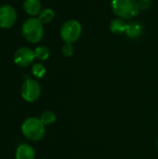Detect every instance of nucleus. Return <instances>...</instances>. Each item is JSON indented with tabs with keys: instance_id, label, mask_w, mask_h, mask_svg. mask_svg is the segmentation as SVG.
<instances>
[{
	"instance_id": "obj_8",
	"label": "nucleus",
	"mask_w": 158,
	"mask_h": 159,
	"mask_svg": "<svg viewBox=\"0 0 158 159\" xmlns=\"http://www.w3.org/2000/svg\"><path fill=\"white\" fill-rule=\"evenodd\" d=\"M15 159H35V150L30 144L21 143L16 149Z\"/></svg>"
},
{
	"instance_id": "obj_11",
	"label": "nucleus",
	"mask_w": 158,
	"mask_h": 159,
	"mask_svg": "<svg viewBox=\"0 0 158 159\" xmlns=\"http://www.w3.org/2000/svg\"><path fill=\"white\" fill-rule=\"evenodd\" d=\"M128 22L120 18H116L111 20L110 22V31L115 34H121L126 33Z\"/></svg>"
},
{
	"instance_id": "obj_18",
	"label": "nucleus",
	"mask_w": 158,
	"mask_h": 159,
	"mask_svg": "<svg viewBox=\"0 0 158 159\" xmlns=\"http://www.w3.org/2000/svg\"><path fill=\"white\" fill-rule=\"evenodd\" d=\"M157 147H158V141H157Z\"/></svg>"
},
{
	"instance_id": "obj_3",
	"label": "nucleus",
	"mask_w": 158,
	"mask_h": 159,
	"mask_svg": "<svg viewBox=\"0 0 158 159\" xmlns=\"http://www.w3.org/2000/svg\"><path fill=\"white\" fill-rule=\"evenodd\" d=\"M111 7L117 18L123 20H132L139 15L137 0H112Z\"/></svg>"
},
{
	"instance_id": "obj_2",
	"label": "nucleus",
	"mask_w": 158,
	"mask_h": 159,
	"mask_svg": "<svg viewBox=\"0 0 158 159\" xmlns=\"http://www.w3.org/2000/svg\"><path fill=\"white\" fill-rule=\"evenodd\" d=\"M45 125L37 117H29L21 124L22 135L31 142H38L42 140L46 133Z\"/></svg>"
},
{
	"instance_id": "obj_16",
	"label": "nucleus",
	"mask_w": 158,
	"mask_h": 159,
	"mask_svg": "<svg viewBox=\"0 0 158 159\" xmlns=\"http://www.w3.org/2000/svg\"><path fill=\"white\" fill-rule=\"evenodd\" d=\"M61 52L65 57H72L74 53V47L72 43H64L61 48Z\"/></svg>"
},
{
	"instance_id": "obj_9",
	"label": "nucleus",
	"mask_w": 158,
	"mask_h": 159,
	"mask_svg": "<svg viewBox=\"0 0 158 159\" xmlns=\"http://www.w3.org/2000/svg\"><path fill=\"white\" fill-rule=\"evenodd\" d=\"M142 34H143V25L141 22L137 20H132L128 23L126 34L128 35L129 38L137 39L141 37Z\"/></svg>"
},
{
	"instance_id": "obj_7",
	"label": "nucleus",
	"mask_w": 158,
	"mask_h": 159,
	"mask_svg": "<svg viewBox=\"0 0 158 159\" xmlns=\"http://www.w3.org/2000/svg\"><path fill=\"white\" fill-rule=\"evenodd\" d=\"M17 21V11L10 5L0 7V28L9 29Z\"/></svg>"
},
{
	"instance_id": "obj_1",
	"label": "nucleus",
	"mask_w": 158,
	"mask_h": 159,
	"mask_svg": "<svg viewBox=\"0 0 158 159\" xmlns=\"http://www.w3.org/2000/svg\"><path fill=\"white\" fill-rule=\"evenodd\" d=\"M44 24L38 18L31 17L21 25V34L25 40L32 44L40 42L44 36Z\"/></svg>"
},
{
	"instance_id": "obj_5",
	"label": "nucleus",
	"mask_w": 158,
	"mask_h": 159,
	"mask_svg": "<svg viewBox=\"0 0 158 159\" xmlns=\"http://www.w3.org/2000/svg\"><path fill=\"white\" fill-rule=\"evenodd\" d=\"M20 95L22 99L27 102H36L41 95L40 84L34 79H25L20 89Z\"/></svg>"
},
{
	"instance_id": "obj_10",
	"label": "nucleus",
	"mask_w": 158,
	"mask_h": 159,
	"mask_svg": "<svg viewBox=\"0 0 158 159\" xmlns=\"http://www.w3.org/2000/svg\"><path fill=\"white\" fill-rule=\"evenodd\" d=\"M23 9L31 17L38 16L42 10L41 1L40 0H24Z\"/></svg>"
},
{
	"instance_id": "obj_4",
	"label": "nucleus",
	"mask_w": 158,
	"mask_h": 159,
	"mask_svg": "<svg viewBox=\"0 0 158 159\" xmlns=\"http://www.w3.org/2000/svg\"><path fill=\"white\" fill-rule=\"evenodd\" d=\"M60 34L64 43L74 44L82 34V25L76 20H68L62 23Z\"/></svg>"
},
{
	"instance_id": "obj_17",
	"label": "nucleus",
	"mask_w": 158,
	"mask_h": 159,
	"mask_svg": "<svg viewBox=\"0 0 158 159\" xmlns=\"http://www.w3.org/2000/svg\"><path fill=\"white\" fill-rule=\"evenodd\" d=\"M138 7L141 10H147L152 6V0H137Z\"/></svg>"
},
{
	"instance_id": "obj_6",
	"label": "nucleus",
	"mask_w": 158,
	"mask_h": 159,
	"mask_svg": "<svg viewBox=\"0 0 158 159\" xmlns=\"http://www.w3.org/2000/svg\"><path fill=\"white\" fill-rule=\"evenodd\" d=\"M35 59L34 50L29 47H21L18 48L13 56V61L19 67H28L30 66Z\"/></svg>"
},
{
	"instance_id": "obj_12",
	"label": "nucleus",
	"mask_w": 158,
	"mask_h": 159,
	"mask_svg": "<svg viewBox=\"0 0 158 159\" xmlns=\"http://www.w3.org/2000/svg\"><path fill=\"white\" fill-rule=\"evenodd\" d=\"M55 18V12L51 8H45L41 10V12L38 15V20L43 23V24H47L50 23Z\"/></svg>"
},
{
	"instance_id": "obj_15",
	"label": "nucleus",
	"mask_w": 158,
	"mask_h": 159,
	"mask_svg": "<svg viewBox=\"0 0 158 159\" xmlns=\"http://www.w3.org/2000/svg\"><path fill=\"white\" fill-rule=\"evenodd\" d=\"M46 72L45 66L40 62H36L32 66V74L36 78H43L46 75Z\"/></svg>"
},
{
	"instance_id": "obj_13",
	"label": "nucleus",
	"mask_w": 158,
	"mask_h": 159,
	"mask_svg": "<svg viewBox=\"0 0 158 159\" xmlns=\"http://www.w3.org/2000/svg\"><path fill=\"white\" fill-rule=\"evenodd\" d=\"M34 55L35 59L39 61H46L50 56V50L46 46H38L34 49Z\"/></svg>"
},
{
	"instance_id": "obj_14",
	"label": "nucleus",
	"mask_w": 158,
	"mask_h": 159,
	"mask_svg": "<svg viewBox=\"0 0 158 159\" xmlns=\"http://www.w3.org/2000/svg\"><path fill=\"white\" fill-rule=\"evenodd\" d=\"M39 119L45 126H49L56 122L57 116H56L55 113L52 111H45L41 114Z\"/></svg>"
}]
</instances>
